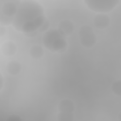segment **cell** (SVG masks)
Returning <instances> with one entry per match:
<instances>
[{"label":"cell","instance_id":"10","mask_svg":"<svg viewBox=\"0 0 121 121\" xmlns=\"http://www.w3.org/2000/svg\"><path fill=\"white\" fill-rule=\"evenodd\" d=\"M6 70L10 76H17L22 70V65L18 60H10L7 63Z\"/></svg>","mask_w":121,"mask_h":121},{"label":"cell","instance_id":"1","mask_svg":"<svg viewBox=\"0 0 121 121\" xmlns=\"http://www.w3.org/2000/svg\"><path fill=\"white\" fill-rule=\"evenodd\" d=\"M46 19L43 7L35 0H21L11 26L26 35L38 31Z\"/></svg>","mask_w":121,"mask_h":121},{"label":"cell","instance_id":"12","mask_svg":"<svg viewBox=\"0 0 121 121\" xmlns=\"http://www.w3.org/2000/svg\"><path fill=\"white\" fill-rule=\"evenodd\" d=\"M112 93L115 95L120 96V95H121V80L120 79H117V80H115L112 83Z\"/></svg>","mask_w":121,"mask_h":121},{"label":"cell","instance_id":"15","mask_svg":"<svg viewBox=\"0 0 121 121\" xmlns=\"http://www.w3.org/2000/svg\"><path fill=\"white\" fill-rule=\"evenodd\" d=\"M5 34H6V26L0 25V37L4 36Z\"/></svg>","mask_w":121,"mask_h":121},{"label":"cell","instance_id":"2","mask_svg":"<svg viewBox=\"0 0 121 121\" xmlns=\"http://www.w3.org/2000/svg\"><path fill=\"white\" fill-rule=\"evenodd\" d=\"M43 43L51 52H59L61 53L67 48V41L66 36L59 29H48L43 32Z\"/></svg>","mask_w":121,"mask_h":121},{"label":"cell","instance_id":"4","mask_svg":"<svg viewBox=\"0 0 121 121\" xmlns=\"http://www.w3.org/2000/svg\"><path fill=\"white\" fill-rule=\"evenodd\" d=\"M87 8L96 13H108L117 7L120 0H83Z\"/></svg>","mask_w":121,"mask_h":121},{"label":"cell","instance_id":"3","mask_svg":"<svg viewBox=\"0 0 121 121\" xmlns=\"http://www.w3.org/2000/svg\"><path fill=\"white\" fill-rule=\"evenodd\" d=\"M21 0H0V25L9 26L15 17Z\"/></svg>","mask_w":121,"mask_h":121},{"label":"cell","instance_id":"17","mask_svg":"<svg viewBox=\"0 0 121 121\" xmlns=\"http://www.w3.org/2000/svg\"><path fill=\"white\" fill-rule=\"evenodd\" d=\"M3 86H4V78H3L2 74L0 73V92H1V90L3 88Z\"/></svg>","mask_w":121,"mask_h":121},{"label":"cell","instance_id":"7","mask_svg":"<svg viewBox=\"0 0 121 121\" xmlns=\"http://www.w3.org/2000/svg\"><path fill=\"white\" fill-rule=\"evenodd\" d=\"M58 108H59V112H61V113H74L76 106H75V103L71 99L64 98V99L60 101Z\"/></svg>","mask_w":121,"mask_h":121},{"label":"cell","instance_id":"9","mask_svg":"<svg viewBox=\"0 0 121 121\" xmlns=\"http://www.w3.org/2000/svg\"><path fill=\"white\" fill-rule=\"evenodd\" d=\"M66 37L67 36H70L74 30H75V26H74V23L68 19H64V20H61L60 23H59V27H58Z\"/></svg>","mask_w":121,"mask_h":121},{"label":"cell","instance_id":"11","mask_svg":"<svg viewBox=\"0 0 121 121\" xmlns=\"http://www.w3.org/2000/svg\"><path fill=\"white\" fill-rule=\"evenodd\" d=\"M43 48L41 45H33L29 50V55L34 60H40L43 56Z\"/></svg>","mask_w":121,"mask_h":121},{"label":"cell","instance_id":"13","mask_svg":"<svg viewBox=\"0 0 121 121\" xmlns=\"http://www.w3.org/2000/svg\"><path fill=\"white\" fill-rule=\"evenodd\" d=\"M58 120H60V121H72V120H74V113H61V112H59Z\"/></svg>","mask_w":121,"mask_h":121},{"label":"cell","instance_id":"8","mask_svg":"<svg viewBox=\"0 0 121 121\" xmlns=\"http://www.w3.org/2000/svg\"><path fill=\"white\" fill-rule=\"evenodd\" d=\"M17 51V45L12 41H6L1 45V52L6 57H11L15 55Z\"/></svg>","mask_w":121,"mask_h":121},{"label":"cell","instance_id":"16","mask_svg":"<svg viewBox=\"0 0 121 121\" xmlns=\"http://www.w3.org/2000/svg\"><path fill=\"white\" fill-rule=\"evenodd\" d=\"M8 120H10V121H14V120H18V121H20V120H21V118H20L19 116H15V115H12V116H10V117H9V118H8Z\"/></svg>","mask_w":121,"mask_h":121},{"label":"cell","instance_id":"14","mask_svg":"<svg viewBox=\"0 0 121 121\" xmlns=\"http://www.w3.org/2000/svg\"><path fill=\"white\" fill-rule=\"evenodd\" d=\"M49 26H50V22L48 19H45L44 22L43 23V25L40 26V28L38 29V32H45L46 30L49 29Z\"/></svg>","mask_w":121,"mask_h":121},{"label":"cell","instance_id":"6","mask_svg":"<svg viewBox=\"0 0 121 121\" xmlns=\"http://www.w3.org/2000/svg\"><path fill=\"white\" fill-rule=\"evenodd\" d=\"M93 23L96 28L103 30L109 26L111 20H110V17L106 13H97V15L94 17Z\"/></svg>","mask_w":121,"mask_h":121},{"label":"cell","instance_id":"5","mask_svg":"<svg viewBox=\"0 0 121 121\" xmlns=\"http://www.w3.org/2000/svg\"><path fill=\"white\" fill-rule=\"evenodd\" d=\"M78 38H79L80 44L86 48H91L95 46L97 42L96 35L89 25H83L79 27Z\"/></svg>","mask_w":121,"mask_h":121}]
</instances>
